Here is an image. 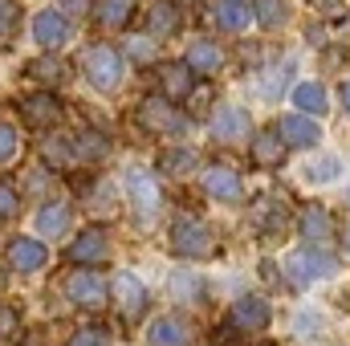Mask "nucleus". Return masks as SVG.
Segmentation results:
<instances>
[{
	"label": "nucleus",
	"instance_id": "nucleus-1",
	"mask_svg": "<svg viewBox=\"0 0 350 346\" xmlns=\"http://www.w3.org/2000/svg\"><path fill=\"white\" fill-rule=\"evenodd\" d=\"M172 249L179 253V257H204V253L212 249V232H208V224H204L200 216H191V212L175 216V224H172Z\"/></svg>",
	"mask_w": 350,
	"mask_h": 346
},
{
	"label": "nucleus",
	"instance_id": "nucleus-28",
	"mask_svg": "<svg viewBox=\"0 0 350 346\" xmlns=\"http://www.w3.org/2000/svg\"><path fill=\"white\" fill-rule=\"evenodd\" d=\"M70 346H110V334L106 330H98V326H86V330H78Z\"/></svg>",
	"mask_w": 350,
	"mask_h": 346
},
{
	"label": "nucleus",
	"instance_id": "nucleus-7",
	"mask_svg": "<svg viewBox=\"0 0 350 346\" xmlns=\"http://www.w3.org/2000/svg\"><path fill=\"white\" fill-rule=\"evenodd\" d=\"M33 37H37V45H45V49H57V45H66V37H70V25H66V16H62V12L45 8V12H37V16H33Z\"/></svg>",
	"mask_w": 350,
	"mask_h": 346
},
{
	"label": "nucleus",
	"instance_id": "nucleus-24",
	"mask_svg": "<svg viewBox=\"0 0 350 346\" xmlns=\"http://www.w3.org/2000/svg\"><path fill=\"white\" fill-rule=\"evenodd\" d=\"M281 151H285V143H281V135H277L273 127L253 139V159H257V163H281Z\"/></svg>",
	"mask_w": 350,
	"mask_h": 346
},
{
	"label": "nucleus",
	"instance_id": "nucleus-29",
	"mask_svg": "<svg viewBox=\"0 0 350 346\" xmlns=\"http://www.w3.org/2000/svg\"><path fill=\"white\" fill-rule=\"evenodd\" d=\"M8 216H16V191H12V183L0 179V220H8Z\"/></svg>",
	"mask_w": 350,
	"mask_h": 346
},
{
	"label": "nucleus",
	"instance_id": "nucleus-20",
	"mask_svg": "<svg viewBox=\"0 0 350 346\" xmlns=\"http://www.w3.org/2000/svg\"><path fill=\"white\" fill-rule=\"evenodd\" d=\"M191 74H216L220 70V49L216 45H208V41H196L191 49H187V62H183Z\"/></svg>",
	"mask_w": 350,
	"mask_h": 346
},
{
	"label": "nucleus",
	"instance_id": "nucleus-27",
	"mask_svg": "<svg viewBox=\"0 0 350 346\" xmlns=\"http://www.w3.org/2000/svg\"><path fill=\"white\" fill-rule=\"evenodd\" d=\"M191 168H196V151H187V147H179V151H167V155H163V172L183 175V172H191Z\"/></svg>",
	"mask_w": 350,
	"mask_h": 346
},
{
	"label": "nucleus",
	"instance_id": "nucleus-30",
	"mask_svg": "<svg viewBox=\"0 0 350 346\" xmlns=\"http://www.w3.org/2000/svg\"><path fill=\"white\" fill-rule=\"evenodd\" d=\"M16 25V0H0V37H8Z\"/></svg>",
	"mask_w": 350,
	"mask_h": 346
},
{
	"label": "nucleus",
	"instance_id": "nucleus-14",
	"mask_svg": "<svg viewBox=\"0 0 350 346\" xmlns=\"http://www.w3.org/2000/svg\"><path fill=\"white\" fill-rule=\"evenodd\" d=\"M297 232H301L306 241H326V237L334 232V220H330V212H326L322 204H306L301 216H297Z\"/></svg>",
	"mask_w": 350,
	"mask_h": 346
},
{
	"label": "nucleus",
	"instance_id": "nucleus-34",
	"mask_svg": "<svg viewBox=\"0 0 350 346\" xmlns=\"http://www.w3.org/2000/svg\"><path fill=\"white\" fill-rule=\"evenodd\" d=\"M334 172H338V159H322V163L310 172V179H330Z\"/></svg>",
	"mask_w": 350,
	"mask_h": 346
},
{
	"label": "nucleus",
	"instance_id": "nucleus-13",
	"mask_svg": "<svg viewBox=\"0 0 350 346\" xmlns=\"http://www.w3.org/2000/svg\"><path fill=\"white\" fill-rule=\"evenodd\" d=\"M21 114H25L37 131H45V127H53V122L62 118V106H57V98H49V94H33V98L21 102Z\"/></svg>",
	"mask_w": 350,
	"mask_h": 346
},
{
	"label": "nucleus",
	"instance_id": "nucleus-25",
	"mask_svg": "<svg viewBox=\"0 0 350 346\" xmlns=\"http://www.w3.org/2000/svg\"><path fill=\"white\" fill-rule=\"evenodd\" d=\"M66 224H70V208H62V204H49V208H41V212H37V228H41L45 237L66 232Z\"/></svg>",
	"mask_w": 350,
	"mask_h": 346
},
{
	"label": "nucleus",
	"instance_id": "nucleus-11",
	"mask_svg": "<svg viewBox=\"0 0 350 346\" xmlns=\"http://www.w3.org/2000/svg\"><path fill=\"white\" fill-rule=\"evenodd\" d=\"M114 302L122 306V314H126V318H139V314L147 310V289L139 285V277L118 273V277H114Z\"/></svg>",
	"mask_w": 350,
	"mask_h": 346
},
{
	"label": "nucleus",
	"instance_id": "nucleus-35",
	"mask_svg": "<svg viewBox=\"0 0 350 346\" xmlns=\"http://www.w3.org/2000/svg\"><path fill=\"white\" fill-rule=\"evenodd\" d=\"M318 8H322L326 16H342V12H347V4H342V0H318Z\"/></svg>",
	"mask_w": 350,
	"mask_h": 346
},
{
	"label": "nucleus",
	"instance_id": "nucleus-31",
	"mask_svg": "<svg viewBox=\"0 0 350 346\" xmlns=\"http://www.w3.org/2000/svg\"><path fill=\"white\" fill-rule=\"evenodd\" d=\"M33 78H41V82H57L62 78V70H57V62H33Z\"/></svg>",
	"mask_w": 350,
	"mask_h": 346
},
{
	"label": "nucleus",
	"instance_id": "nucleus-10",
	"mask_svg": "<svg viewBox=\"0 0 350 346\" xmlns=\"http://www.w3.org/2000/svg\"><path fill=\"white\" fill-rule=\"evenodd\" d=\"M110 253V245H106V232L102 228H86L74 245H70V261L74 265H102Z\"/></svg>",
	"mask_w": 350,
	"mask_h": 346
},
{
	"label": "nucleus",
	"instance_id": "nucleus-12",
	"mask_svg": "<svg viewBox=\"0 0 350 346\" xmlns=\"http://www.w3.org/2000/svg\"><path fill=\"white\" fill-rule=\"evenodd\" d=\"M126 191H131V204L143 212V216H155L159 212V187L147 172H131L126 175Z\"/></svg>",
	"mask_w": 350,
	"mask_h": 346
},
{
	"label": "nucleus",
	"instance_id": "nucleus-8",
	"mask_svg": "<svg viewBox=\"0 0 350 346\" xmlns=\"http://www.w3.org/2000/svg\"><path fill=\"white\" fill-rule=\"evenodd\" d=\"M143 122H147L151 131H159V135H183V131H187V118H179L163 98L143 102Z\"/></svg>",
	"mask_w": 350,
	"mask_h": 346
},
{
	"label": "nucleus",
	"instance_id": "nucleus-38",
	"mask_svg": "<svg viewBox=\"0 0 350 346\" xmlns=\"http://www.w3.org/2000/svg\"><path fill=\"white\" fill-rule=\"evenodd\" d=\"M342 249H347V253H350V228H347V232H342Z\"/></svg>",
	"mask_w": 350,
	"mask_h": 346
},
{
	"label": "nucleus",
	"instance_id": "nucleus-3",
	"mask_svg": "<svg viewBox=\"0 0 350 346\" xmlns=\"http://www.w3.org/2000/svg\"><path fill=\"white\" fill-rule=\"evenodd\" d=\"M334 269H338V261L326 257V253H314V249H297V253L285 257V277L293 285H310L318 277H330Z\"/></svg>",
	"mask_w": 350,
	"mask_h": 346
},
{
	"label": "nucleus",
	"instance_id": "nucleus-15",
	"mask_svg": "<svg viewBox=\"0 0 350 346\" xmlns=\"http://www.w3.org/2000/svg\"><path fill=\"white\" fill-rule=\"evenodd\" d=\"M191 322L183 318H159L151 326V346H191Z\"/></svg>",
	"mask_w": 350,
	"mask_h": 346
},
{
	"label": "nucleus",
	"instance_id": "nucleus-23",
	"mask_svg": "<svg viewBox=\"0 0 350 346\" xmlns=\"http://www.w3.org/2000/svg\"><path fill=\"white\" fill-rule=\"evenodd\" d=\"M293 102H297V114H326V94H322L318 82L293 86Z\"/></svg>",
	"mask_w": 350,
	"mask_h": 346
},
{
	"label": "nucleus",
	"instance_id": "nucleus-5",
	"mask_svg": "<svg viewBox=\"0 0 350 346\" xmlns=\"http://www.w3.org/2000/svg\"><path fill=\"white\" fill-rule=\"evenodd\" d=\"M212 135H216L220 143H241V139L249 135V114H245L241 106H220V110L212 114Z\"/></svg>",
	"mask_w": 350,
	"mask_h": 346
},
{
	"label": "nucleus",
	"instance_id": "nucleus-21",
	"mask_svg": "<svg viewBox=\"0 0 350 346\" xmlns=\"http://www.w3.org/2000/svg\"><path fill=\"white\" fill-rule=\"evenodd\" d=\"M216 21H220L228 33H245V29H249V21H253V12H249V4H245V0H220Z\"/></svg>",
	"mask_w": 350,
	"mask_h": 346
},
{
	"label": "nucleus",
	"instance_id": "nucleus-6",
	"mask_svg": "<svg viewBox=\"0 0 350 346\" xmlns=\"http://www.w3.org/2000/svg\"><path fill=\"white\" fill-rule=\"evenodd\" d=\"M277 135H281V143L285 147H318V139H322V131L306 118V114H285L281 118V127H277Z\"/></svg>",
	"mask_w": 350,
	"mask_h": 346
},
{
	"label": "nucleus",
	"instance_id": "nucleus-17",
	"mask_svg": "<svg viewBox=\"0 0 350 346\" xmlns=\"http://www.w3.org/2000/svg\"><path fill=\"white\" fill-rule=\"evenodd\" d=\"M232 322L241 330H265L269 326V306H265L261 297H241L232 306Z\"/></svg>",
	"mask_w": 350,
	"mask_h": 346
},
{
	"label": "nucleus",
	"instance_id": "nucleus-26",
	"mask_svg": "<svg viewBox=\"0 0 350 346\" xmlns=\"http://www.w3.org/2000/svg\"><path fill=\"white\" fill-rule=\"evenodd\" d=\"M257 21H261L265 29H277V25H285V21H289V8H285V0H257Z\"/></svg>",
	"mask_w": 350,
	"mask_h": 346
},
{
	"label": "nucleus",
	"instance_id": "nucleus-37",
	"mask_svg": "<svg viewBox=\"0 0 350 346\" xmlns=\"http://www.w3.org/2000/svg\"><path fill=\"white\" fill-rule=\"evenodd\" d=\"M338 98H342V106L350 110V82H342V90H338Z\"/></svg>",
	"mask_w": 350,
	"mask_h": 346
},
{
	"label": "nucleus",
	"instance_id": "nucleus-18",
	"mask_svg": "<svg viewBox=\"0 0 350 346\" xmlns=\"http://www.w3.org/2000/svg\"><path fill=\"white\" fill-rule=\"evenodd\" d=\"M131 12H135V0H98L94 21H98L102 29H122V25L131 21Z\"/></svg>",
	"mask_w": 350,
	"mask_h": 346
},
{
	"label": "nucleus",
	"instance_id": "nucleus-2",
	"mask_svg": "<svg viewBox=\"0 0 350 346\" xmlns=\"http://www.w3.org/2000/svg\"><path fill=\"white\" fill-rule=\"evenodd\" d=\"M82 70H86V78L94 82V90H114L122 82V53L110 49V45H94V49H86V57H82Z\"/></svg>",
	"mask_w": 350,
	"mask_h": 346
},
{
	"label": "nucleus",
	"instance_id": "nucleus-9",
	"mask_svg": "<svg viewBox=\"0 0 350 346\" xmlns=\"http://www.w3.org/2000/svg\"><path fill=\"white\" fill-rule=\"evenodd\" d=\"M45 261H49V253H45V245H41V241L16 237V241L8 245V265H12L16 273H37Z\"/></svg>",
	"mask_w": 350,
	"mask_h": 346
},
{
	"label": "nucleus",
	"instance_id": "nucleus-33",
	"mask_svg": "<svg viewBox=\"0 0 350 346\" xmlns=\"http://www.w3.org/2000/svg\"><path fill=\"white\" fill-rule=\"evenodd\" d=\"M12 334H16V314L0 310V338H12Z\"/></svg>",
	"mask_w": 350,
	"mask_h": 346
},
{
	"label": "nucleus",
	"instance_id": "nucleus-22",
	"mask_svg": "<svg viewBox=\"0 0 350 346\" xmlns=\"http://www.w3.org/2000/svg\"><path fill=\"white\" fill-rule=\"evenodd\" d=\"M159 82H163V94L167 98H187L191 94V70L179 62V66H163L159 70Z\"/></svg>",
	"mask_w": 350,
	"mask_h": 346
},
{
	"label": "nucleus",
	"instance_id": "nucleus-19",
	"mask_svg": "<svg viewBox=\"0 0 350 346\" xmlns=\"http://www.w3.org/2000/svg\"><path fill=\"white\" fill-rule=\"evenodd\" d=\"M179 29V12H175L172 0H155L151 4V12H147V33L151 37H167Z\"/></svg>",
	"mask_w": 350,
	"mask_h": 346
},
{
	"label": "nucleus",
	"instance_id": "nucleus-32",
	"mask_svg": "<svg viewBox=\"0 0 350 346\" xmlns=\"http://www.w3.org/2000/svg\"><path fill=\"white\" fill-rule=\"evenodd\" d=\"M16 155V131L12 127H0V163Z\"/></svg>",
	"mask_w": 350,
	"mask_h": 346
},
{
	"label": "nucleus",
	"instance_id": "nucleus-16",
	"mask_svg": "<svg viewBox=\"0 0 350 346\" xmlns=\"http://www.w3.org/2000/svg\"><path fill=\"white\" fill-rule=\"evenodd\" d=\"M200 183H204V191L216 196V200H241V179L228 172V168H208Z\"/></svg>",
	"mask_w": 350,
	"mask_h": 346
},
{
	"label": "nucleus",
	"instance_id": "nucleus-4",
	"mask_svg": "<svg viewBox=\"0 0 350 346\" xmlns=\"http://www.w3.org/2000/svg\"><path fill=\"white\" fill-rule=\"evenodd\" d=\"M66 293L74 306H86V310H98L106 302V281L94 273V269H74L70 281H66Z\"/></svg>",
	"mask_w": 350,
	"mask_h": 346
},
{
	"label": "nucleus",
	"instance_id": "nucleus-36",
	"mask_svg": "<svg viewBox=\"0 0 350 346\" xmlns=\"http://www.w3.org/2000/svg\"><path fill=\"white\" fill-rule=\"evenodd\" d=\"M131 49H135L139 57H151V41H139V37H135V41H131Z\"/></svg>",
	"mask_w": 350,
	"mask_h": 346
}]
</instances>
